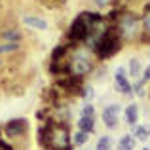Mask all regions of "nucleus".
<instances>
[{
  "instance_id": "obj_8",
  "label": "nucleus",
  "mask_w": 150,
  "mask_h": 150,
  "mask_svg": "<svg viewBox=\"0 0 150 150\" xmlns=\"http://www.w3.org/2000/svg\"><path fill=\"white\" fill-rule=\"evenodd\" d=\"M114 88L122 95H131V91H133V86L129 82V76H127L124 67H118L116 72H114Z\"/></svg>"
},
{
  "instance_id": "obj_20",
  "label": "nucleus",
  "mask_w": 150,
  "mask_h": 150,
  "mask_svg": "<svg viewBox=\"0 0 150 150\" xmlns=\"http://www.w3.org/2000/svg\"><path fill=\"white\" fill-rule=\"evenodd\" d=\"M38 2H40L44 8H48V10H59V8L65 6L67 0H38Z\"/></svg>"
},
{
  "instance_id": "obj_23",
  "label": "nucleus",
  "mask_w": 150,
  "mask_h": 150,
  "mask_svg": "<svg viewBox=\"0 0 150 150\" xmlns=\"http://www.w3.org/2000/svg\"><path fill=\"white\" fill-rule=\"evenodd\" d=\"M105 72H106V69L105 67H95V70H93V80L95 82H103V78H105Z\"/></svg>"
},
{
  "instance_id": "obj_2",
  "label": "nucleus",
  "mask_w": 150,
  "mask_h": 150,
  "mask_svg": "<svg viewBox=\"0 0 150 150\" xmlns=\"http://www.w3.org/2000/svg\"><path fill=\"white\" fill-rule=\"evenodd\" d=\"M105 19V15L99 13V11H82L74 17V21L70 23L69 30H67V40H69L70 46H78L84 44L86 36L89 34L91 27L95 23H99Z\"/></svg>"
},
{
  "instance_id": "obj_11",
  "label": "nucleus",
  "mask_w": 150,
  "mask_h": 150,
  "mask_svg": "<svg viewBox=\"0 0 150 150\" xmlns=\"http://www.w3.org/2000/svg\"><path fill=\"white\" fill-rule=\"evenodd\" d=\"M124 120L127 125H137V122H139V106L135 105V103H131V105H127L124 108Z\"/></svg>"
},
{
  "instance_id": "obj_6",
  "label": "nucleus",
  "mask_w": 150,
  "mask_h": 150,
  "mask_svg": "<svg viewBox=\"0 0 150 150\" xmlns=\"http://www.w3.org/2000/svg\"><path fill=\"white\" fill-rule=\"evenodd\" d=\"M4 133L10 139H21V137H25L29 133V120L27 118H13V120L6 122Z\"/></svg>"
},
{
  "instance_id": "obj_10",
  "label": "nucleus",
  "mask_w": 150,
  "mask_h": 150,
  "mask_svg": "<svg viewBox=\"0 0 150 150\" xmlns=\"http://www.w3.org/2000/svg\"><path fill=\"white\" fill-rule=\"evenodd\" d=\"M23 33L17 27H4L0 29V40L2 42H21Z\"/></svg>"
},
{
  "instance_id": "obj_7",
  "label": "nucleus",
  "mask_w": 150,
  "mask_h": 150,
  "mask_svg": "<svg viewBox=\"0 0 150 150\" xmlns=\"http://www.w3.org/2000/svg\"><path fill=\"white\" fill-rule=\"evenodd\" d=\"M120 112H122V106L118 103H110L103 108L101 112V118H103V124L106 125L108 129H116L118 127V118H120Z\"/></svg>"
},
{
  "instance_id": "obj_9",
  "label": "nucleus",
  "mask_w": 150,
  "mask_h": 150,
  "mask_svg": "<svg viewBox=\"0 0 150 150\" xmlns=\"http://www.w3.org/2000/svg\"><path fill=\"white\" fill-rule=\"evenodd\" d=\"M23 23H25L27 27H30V29H34V30H46L48 29V21L42 19L40 15L27 13V15H23Z\"/></svg>"
},
{
  "instance_id": "obj_27",
  "label": "nucleus",
  "mask_w": 150,
  "mask_h": 150,
  "mask_svg": "<svg viewBox=\"0 0 150 150\" xmlns=\"http://www.w3.org/2000/svg\"><path fill=\"white\" fill-rule=\"evenodd\" d=\"M124 0H110V4H114V6H118V4H122Z\"/></svg>"
},
{
  "instance_id": "obj_28",
  "label": "nucleus",
  "mask_w": 150,
  "mask_h": 150,
  "mask_svg": "<svg viewBox=\"0 0 150 150\" xmlns=\"http://www.w3.org/2000/svg\"><path fill=\"white\" fill-rule=\"evenodd\" d=\"M141 150H150V148H146V146H144V148H141Z\"/></svg>"
},
{
  "instance_id": "obj_15",
  "label": "nucleus",
  "mask_w": 150,
  "mask_h": 150,
  "mask_svg": "<svg viewBox=\"0 0 150 150\" xmlns=\"http://www.w3.org/2000/svg\"><path fill=\"white\" fill-rule=\"evenodd\" d=\"M135 139L139 141H148L150 139V124L146 125H133V133H131Z\"/></svg>"
},
{
  "instance_id": "obj_1",
  "label": "nucleus",
  "mask_w": 150,
  "mask_h": 150,
  "mask_svg": "<svg viewBox=\"0 0 150 150\" xmlns=\"http://www.w3.org/2000/svg\"><path fill=\"white\" fill-rule=\"evenodd\" d=\"M97 55L93 50L82 46H72L69 53V59H67V65H69V74L76 78H86L95 70L97 63H95Z\"/></svg>"
},
{
  "instance_id": "obj_5",
  "label": "nucleus",
  "mask_w": 150,
  "mask_h": 150,
  "mask_svg": "<svg viewBox=\"0 0 150 150\" xmlns=\"http://www.w3.org/2000/svg\"><path fill=\"white\" fill-rule=\"evenodd\" d=\"M122 48V38L118 36L116 29H114V25L108 29V33L103 36V40L97 44L95 48V55L97 59H110L112 55H116L118 51Z\"/></svg>"
},
{
  "instance_id": "obj_18",
  "label": "nucleus",
  "mask_w": 150,
  "mask_h": 150,
  "mask_svg": "<svg viewBox=\"0 0 150 150\" xmlns=\"http://www.w3.org/2000/svg\"><path fill=\"white\" fill-rule=\"evenodd\" d=\"M89 139V133L82 131V129H78L76 133L72 135V144H76V146H82V144H86Z\"/></svg>"
},
{
  "instance_id": "obj_29",
  "label": "nucleus",
  "mask_w": 150,
  "mask_h": 150,
  "mask_svg": "<svg viewBox=\"0 0 150 150\" xmlns=\"http://www.w3.org/2000/svg\"><path fill=\"white\" fill-rule=\"evenodd\" d=\"M0 65H2V57H0Z\"/></svg>"
},
{
  "instance_id": "obj_26",
  "label": "nucleus",
  "mask_w": 150,
  "mask_h": 150,
  "mask_svg": "<svg viewBox=\"0 0 150 150\" xmlns=\"http://www.w3.org/2000/svg\"><path fill=\"white\" fill-rule=\"evenodd\" d=\"M0 150H15V148H13V146H10V144H8L6 141L0 139Z\"/></svg>"
},
{
  "instance_id": "obj_21",
  "label": "nucleus",
  "mask_w": 150,
  "mask_h": 150,
  "mask_svg": "<svg viewBox=\"0 0 150 150\" xmlns=\"http://www.w3.org/2000/svg\"><path fill=\"white\" fill-rule=\"evenodd\" d=\"M80 97H82L86 103H91L93 99H95V89H93V86H84V88H82Z\"/></svg>"
},
{
  "instance_id": "obj_25",
  "label": "nucleus",
  "mask_w": 150,
  "mask_h": 150,
  "mask_svg": "<svg viewBox=\"0 0 150 150\" xmlns=\"http://www.w3.org/2000/svg\"><path fill=\"white\" fill-rule=\"evenodd\" d=\"M93 4H95L97 8H105L106 4H110V0H93Z\"/></svg>"
},
{
  "instance_id": "obj_13",
  "label": "nucleus",
  "mask_w": 150,
  "mask_h": 150,
  "mask_svg": "<svg viewBox=\"0 0 150 150\" xmlns=\"http://www.w3.org/2000/svg\"><path fill=\"white\" fill-rule=\"evenodd\" d=\"M143 72H144L143 63H141L137 57L129 59V76L135 78V80H139V78H143Z\"/></svg>"
},
{
  "instance_id": "obj_16",
  "label": "nucleus",
  "mask_w": 150,
  "mask_h": 150,
  "mask_svg": "<svg viewBox=\"0 0 150 150\" xmlns=\"http://www.w3.org/2000/svg\"><path fill=\"white\" fill-rule=\"evenodd\" d=\"M78 129H82L86 133H93L95 131V120L88 116H80L78 118Z\"/></svg>"
},
{
  "instance_id": "obj_19",
  "label": "nucleus",
  "mask_w": 150,
  "mask_h": 150,
  "mask_svg": "<svg viewBox=\"0 0 150 150\" xmlns=\"http://www.w3.org/2000/svg\"><path fill=\"white\" fill-rule=\"evenodd\" d=\"M95 150H112V139H110L108 135H103V137H99Z\"/></svg>"
},
{
  "instance_id": "obj_14",
  "label": "nucleus",
  "mask_w": 150,
  "mask_h": 150,
  "mask_svg": "<svg viewBox=\"0 0 150 150\" xmlns=\"http://www.w3.org/2000/svg\"><path fill=\"white\" fill-rule=\"evenodd\" d=\"M135 144H137V139L133 135H122L116 144V150H135Z\"/></svg>"
},
{
  "instance_id": "obj_30",
  "label": "nucleus",
  "mask_w": 150,
  "mask_h": 150,
  "mask_svg": "<svg viewBox=\"0 0 150 150\" xmlns=\"http://www.w3.org/2000/svg\"><path fill=\"white\" fill-rule=\"evenodd\" d=\"M84 150H89V148H84Z\"/></svg>"
},
{
  "instance_id": "obj_22",
  "label": "nucleus",
  "mask_w": 150,
  "mask_h": 150,
  "mask_svg": "<svg viewBox=\"0 0 150 150\" xmlns=\"http://www.w3.org/2000/svg\"><path fill=\"white\" fill-rule=\"evenodd\" d=\"M80 116H88V118H93V120H95V106H93L91 103H86V105L82 106Z\"/></svg>"
},
{
  "instance_id": "obj_24",
  "label": "nucleus",
  "mask_w": 150,
  "mask_h": 150,
  "mask_svg": "<svg viewBox=\"0 0 150 150\" xmlns=\"http://www.w3.org/2000/svg\"><path fill=\"white\" fill-rule=\"evenodd\" d=\"M143 82H150V65L144 69V72H143V78H141Z\"/></svg>"
},
{
  "instance_id": "obj_12",
  "label": "nucleus",
  "mask_w": 150,
  "mask_h": 150,
  "mask_svg": "<svg viewBox=\"0 0 150 150\" xmlns=\"http://www.w3.org/2000/svg\"><path fill=\"white\" fill-rule=\"evenodd\" d=\"M141 23H143V42H150V4L141 15Z\"/></svg>"
},
{
  "instance_id": "obj_3",
  "label": "nucleus",
  "mask_w": 150,
  "mask_h": 150,
  "mask_svg": "<svg viewBox=\"0 0 150 150\" xmlns=\"http://www.w3.org/2000/svg\"><path fill=\"white\" fill-rule=\"evenodd\" d=\"M114 29H116L118 36L122 38V42H137L143 40V23L141 17L135 11L122 10L120 15L114 19Z\"/></svg>"
},
{
  "instance_id": "obj_4",
  "label": "nucleus",
  "mask_w": 150,
  "mask_h": 150,
  "mask_svg": "<svg viewBox=\"0 0 150 150\" xmlns=\"http://www.w3.org/2000/svg\"><path fill=\"white\" fill-rule=\"evenodd\" d=\"M48 125V150H70L72 148V137L65 124H57L50 120Z\"/></svg>"
},
{
  "instance_id": "obj_17",
  "label": "nucleus",
  "mask_w": 150,
  "mask_h": 150,
  "mask_svg": "<svg viewBox=\"0 0 150 150\" xmlns=\"http://www.w3.org/2000/svg\"><path fill=\"white\" fill-rule=\"evenodd\" d=\"M21 50L19 42H0V55L4 53H15V51Z\"/></svg>"
}]
</instances>
